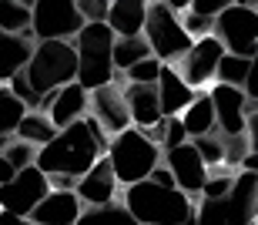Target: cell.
<instances>
[{
	"instance_id": "1",
	"label": "cell",
	"mask_w": 258,
	"mask_h": 225,
	"mask_svg": "<svg viewBox=\"0 0 258 225\" xmlns=\"http://www.w3.org/2000/svg\"><path fill=\"white\" fill-rule=\"evenodd\" d=\"M107 145H111V138L104 135V128L87 115L84 121H77V125L57 131V138L37 151V161H34V165L47 178L67 175V178H77V182H81V178L107 155Z\"/></svg>"
},
{
	"instance_id": "2",
	"label": "cell",
	"mask_w": 258,
	"mask_h": 225,
	"mask_svg": "<svg viewBox=\"0 0 258 225\" xmlns=\"http://www.w3.org/2000/svg\"><path fill=\"white\" fill-rule=\"evenodd\" d=\"M124 208L138 225H181L195 215V198L178 188H161L154 182H138L121 195Z\"/></svg>"
},
{
	"instance_id": "3",
	"label": "cell",
	"mask_w": 258,
	"mask_h": 225,
	"mask_svg": "<svg viewBox=\"0 0 258 225\" xmlns=\"http://www.w3.org/2000/svg\"><path fill=\"white\" fill-rule=\"evenodd\" d=\"M114 30L107 24H84L81 34L74 37L77 50V84L94 94L97 88H104L111 81H117L114 71Z\"/></svg>"
},
{
	"instance_id": "4",
	"label": "cell",
	"mask_w": 258,
	"mask_h": 225,
	"mask_svg": "<svg viewBox=\"0 0 258 225\" xmlns=\"http://www.w3.org/2000/svg\"><path fill=\"white\" fill-rule=\"evenodd\" d=\"M24 81L37 98H47L54 91L67 88L77 81V50L71 40H40L34 44L27 68H24Z\"/></svg>"
},
{
	"instance_id": "5",
	"label": "cell",
	"mask_w": 258,
	"mask_h": 225,
	"mask_svg": "<svg viewBox=\"0 0 258 225\" xmlns=\"http://www.w3.org/2000/svg\"><path fill=\"white\" fill-rule=\"evenodd\" d=\"M107 161L114 168V178L121 188H131L138 182H148L151 172L164 161V151L144 135L141 128H127L107 145Z\"/></svg>"
},
{
	"instance_id": "6",
	"label": "cell",
	"mask_w": 258,
	"mask_h": 225,
	"mask_svg": "<svg viewBox=\"0 0 258 225\" xmlns=\"http://www.w3.org/2000/svg\"><path fill=\"white\" fill-rule=\"evenodd\" d=\"M198 225H251L258 222V178L248 172L235 175V185L225 198H198Z\"/></svg>"
},
{
	"instance_id": "7",
	"label": "cell",
	"mask_w": 258,
	"mask_h": 225,
	"mask_svg": "<svg viewBox=\"0 0 258 225\" xmlns=\"http://www.w3.org/2000/svg\"><path fill=\"white\" fill-rule=\"evenodd\" d=\"M144 40H148V47L151 54L161 64H178V61L191 50L195 40L188 37V30H184L181 17L174 14L164 0H154L148 4V20H144Z\"/></svg>"
},
{
	"instance_id": "8",
	"label": "cell",
	"mask_w": 258,
	"mask_h": 225,
	"mask_svg": "<svg viewBox=\"0 0 258 225\" xmlns=\"http://www.w3.org/2000/svg\"><path fill=\"white\" fill-rule=\"evenodd\" d=\"M211 37L221 40L225 54L251 61L258 54V4H228L215 20Z\"/></svg>"
},
{
	"instance_id": "9",
	"label": "cell",
	"mask_w": 258,
	"mask_h": 225,
	"mask_svg": "<svg viewBox=\"0 0 258 225\" xmlns=\"http://www.w3.org/2000/svg\"><path fill=\"white\" fill-rule=\"evenodd\" d=\"M84 17L77 14V0H34V40H71L81 34Z\"/></svg>"
},
{
	"instance_id": "10",
	"label": "cell",
	"mask_w": 258,
	"mask_h": 225,
	"mask_svg": "<svg viewBox=\"0 0 258 225\" xmlns=\"http://www.w3.org/2000/svg\"><path fill=\"white\" fill-rule=\"evenodd\" d=\"M47 195H50V178L37 165H30L24 172H17L7 185H0V212L17 215V218H30L34 208Z\"/></svg>"
},
{
	"instance_id": "11",
	"label": "cell",
	"mask_w": 258,
	"mask_h": 225,
	"mask_svg": "<svg viewBox=\"0 0 258 225\" xmlns=\"http://www.w3.org/2000/svg\"><path fill=\"white\" fill-rule=\"evenodd\" d=\"M124 88H127V81L117 74V81H111V84H104V88H97L91 94V118L104 128L107 138H117L121 131L131 128V111H127Z\"/></svg>"
},
{
	"instance_id": "12",
	"label": "cell",
	"mask_w": 258,
	"mask_h": 225,
	"mask_svg": "<svg viewBox=\"0 0 258 225\" xmlns=\"http://www.w3.org/2000/svg\"><path fill=\"white\" fill-rule=\"evenodd\" d=\"M221 58H225L221 40L218 37H201V40H195L191 50L174 64V71L181 74V81L191 91H198V88H205L208 81H215V71H218Z\"/></svg>"
},
{
	"instance_id": "13",
	"label": "cell",
	"mask_w": 258,
	"mask_h": 225,
	"mask_svg": "<svg viewBox=\"0 0 258 225\" xmlns=\"http://www.w3.org/2000/svg\"><path fill=\"white\" fill-rule=\"evenodd\" d=\"M211 104H215V121H218V131L221 135H245V125H248V111H251V101L241 88H228V84H215L208 91Z\"/></svg>"
},
{
	"instance_id": "14",
	"label": "cell",
	"mask_w": 258,
	"mask_h": 225,
	"mask_svg": "<svg viewBox=\"0 0 258 225\" xmlns=\"http://www.w3.org/2000/svg\"><path fill=\"white\" fill-rule=\"evenodd\" d=\"M164 165H168V172H171L174 188H178V192H184L188 198H198L201 192H205L208 165L201 161V155L195 151L191 141L181 145V148H174V151H164Z\"/></svg>"
},
{
	"instance_id": "15",
	"label": "cell",
	"mask_w": 258,
	"mask_h": 225,
	"mask_svg": "<svg viewBox=\"0 0 258 225\" xmlns=\"http://www.w3.org/2000/svg\"><path fill=\"white\" fill-rule=\"evenodd\" d=\"M40 111L50 118V125L57 128V131H64V128L77 125V121H84V118L91 115V94L74 81V84H67V88L47 94L44 104H40Z\"/></svg>"
},
{
	"instance_id": "16",
	"label": "cell",
	"mask_w": 258,
	"mask_h": 225,
	"mask_svg": "<svg viewBox=\"0 0 258 225\" xmlns=\"http://www.w3.org/2000/svg\"><path fill=\"white\" fill-rule=\"evenodd\" d=\"M117 192H121V185H117L114 168H111L107 158H101V161H97V165L91 168V172L77 182V188H74V195L81 198V205H84V208L111 205V202H117Z\"/></svg>"
},
{
	"instance_id": "17",
	"label": "cell",
	"mask_w": 258,
	"mask_h": 225,
	"mask_svg": "<svg viewBox=\"0 0 258 225\" xmlns=\"http://www.w3.org/2000/svg\"><path fill=\"white\" fill-rule=\"evenodd\" d=\"M158 101H161V115L164 118H181L184 108L198 98V91H191L181 81V74L171 68V64H161V74H158Z\"/></svg>"
},
{
	"instance_id": "18",
	"label": "cell",
	"mask_w": 258,
	"mask_h": 225,
	"mask_svg": "<svg viewBox=\"0 0 258 225\" xmlns=\"http://www.w3.org/2000/svg\"><path fill=\"white\" fill-rule=\"evenodd\" d=\"M84 205H81V198L74 192H57V188H50V195L34 208V215L30 222L34 225H77Z\"/></svg>"
},
{
	"instance_id": "19",
	"label": "cell",
	"mask_w": 258,
	"mask_h": 225,
	"mask_svg": "<svg viewBox=\"0 0 258 225\" xmlns=\"http://www.w3.org/2000/svg\"><path fill=\"white\" fill-rule=\"evenodd\" d=\"M124 98H127V111H131V128H148L161 125L164 115H161V101H158V88H148V84H127L124 88Z\"/></svg>"
},
{
	"instance_id": "20",
	"label": "cell",
	"mask_w": 258,
	"mask_h": 225,
	"mask_svg": "<svg viewBox=\"0 0 258 225\" xmlns=\"http://www.w3.org/2000/svg\"><path fill=\"white\" fill-rule=\"evenodd\" d=\"M34 44H37L34 37H20V34H4L0 30V88H7L10 81L27 68Z\"/></svg>"
},
{
	"instance_id": "21",
	"label": "cell",
	"mask_w": 258,
	"mask_h": 225,
	"mask_svg": "<svg viewBox=\"0 0 258 225\" xmlns=\"http://www.w3.org/2000/svg\"><path fill=\"white\" fill-rule=\"evenodd\" d=\"M148 20V0H114L107 10V27L114 37H141Z\"/></svg>"
},
{
	"instance_id": "22",
	"label": "cell",
	"mask_w": 258,
	"mask_h": 225,
	"mask_svg": "<svg viewBox=\"0 0 258 225\" xmlns=\"http://www.w3.org/2000/svg\"><path fill=\"white\" fill-rule=\"evenodd\" d=\"M181 125H184V131H188V141L205 138V135H211V131H218V121H215V104H211L208 94H198V98L184 108Z\"/></svg>"
},
{
	"instance_id": "23",
	"label": "cell",
	"mask_w": 258,
	"mask_h": 225,
	"mask_svg": "<svg viewBox=\"0 0 258 225\" xmlns=\"http://www.w3.org/2000/svg\"><path fill=\"white\" fill-rule=\"evenodd\" d=\"M30 24H34V4L30 0H0V30L4 34L34 37Z\"/></svg>"
},
{
	"instance_id": "24",
	"label": "cell",
	"mask_w": 258,
	"mask_h": 225,
	"mask_svg": "<svg viewBox=\"0 0 258 225\" xmlns=\"http://www.w3.org/2000/svg\"><path fill=\"white\" fill-rule=\"evenodd\" d=\"M14 138L27 141V145H34L40 151L44 145H50V141L57 138V128L50 125V118L44 115V111H27L24 121L17 125V131H14Z\"/></svg>"
},
{
	"instance_id": "25",
	"label": "cell",
	"mask_w": 258,
	"mask_h": 225,
	"mask_svg": "<svg viewBox=\"0 0 258 225\" xmlns=\"http://www.w3.org/2000/svg\"><path fill=\"white\" fill-rule=\"evenodd\" d=\"M154 58L151 47H148V40L141 37H117L114 40V71L117 74H124V71H131L134 64H141V61Z\"/></svg>"
},
{
	"instance_id": "26",
	"label": "cell",
	"mask_w": 258,
	"mask_h": 225,
	"mask_svg": "<svg viewBox=\"0 0 258 225\" xmlns=\"http://www.w3.org/2000/svg\"><path fill=\"white\" fill-rule=\"evenodd\" d=\"M77 225H138V222L124 208V202H111V205H101V208H84Z\"/></svg>"
},
{
	"instance_id": "27",
	"label": "cell",
	"mask_w": 258,
	"mask_h": 225,
	"mask_svg": "<svg viewBox=\"0 0 258 225\" xmlns=\"http://www.w3.org/2000/svg\"><path fill=\"white\" fill-rule=\"evenodd\" d=\"M248 71H251V61L235 58V54H225L221 64H218V71H215V84H228V88H241L245 91Z\"/></svg>"
},
{
	"instance_id": "28",
	"label": "cell",
	"mask_w": 258,
	"mask_h": 225,
	"mask_svg": "<svg viewBox=\"0 0 258 225\" xmlns=\"http://www.w3.org/2000/svg\"><path fill=\"white\" fill-rule=\"evenodd\" d=\"M24 115H27V108L14 98V91L0 88V135L10 138L14 131H17V125L24 121Z\"/></svg>"
},
{
	"instance_id": "29",
	"label": "cell",
	"mask_w": 258,
	"mask_h": 225,
	"mask_svg": "<svg viewBox=\"0 0 258 225\" xmlns=\"http://www.w3.org/2000/svg\"><path fill=\"white\" fill-rule=\"evenodd\" d=\"M191 145L201 155V161L208 165V172L221 168V161H225V138H221V131H211V135H205V138H195Z\"/></svg>"
},
{
	"instance_id": "30",
	"label": "cell",
	"mask_w": 258,
	"mask_h": 225,
	"mask_svg": "<svg viewBox=\"0 0 258 225\" xmlns=\"http://www.w3.org/2000/svg\"><path fill=\"white\" fill-rule=\"evenodd\" d=\"M0 155L10 161V168H14V172H24V168H30L34 161H37V148L27 145V141H20V138H10L7 148H4Z\"/></svg>"
},
{
	"instance_id": "31",
	"label": "cell",
	"mask_w": 258,
	"mask_h": 225,
	"mask_svg": "<svg viewBox=\"0 0 258 225\" xmlns=\"http://www.w3.org/2000/svg\"><path fill=\"white\" fill-rule=\"evenodd\" d=\"M158 131H161V151H174V148L188 145V131H184L181 118H164L161 125H158Z\"/></svg>"
},
{
	"instance_id": "32",
	"label": "cell",
	"mask_w": 258,
	"mask_h": 225,
	"mask_svg": "<svg viewBox=\"0 0 258 225\" xmlns=\"http://www.w3.org/2000/svg\"><path fill=\"white\" fill-rule=\"evenodd\" d=\"M158 74H161V61L158 58H148V61H141V64H134L131 71H124L121 78L127 81V84H158Z\"/></svg>"
},
{
	"instance_id": "33",
	"label": "cell",
	"mask_w": 258,
	"mask_h": 225,
	"mask_svg": "<svg viewBox=\"0 0 258 225\" xmlns=\"http://www.w3.org/2000/svg\"><path fill=\"white\" fill-rule=\"evenodd\" d=\"M231 185H235V175L225 172V168H215V172H208V182H205L201 198H225L231 192Z\"/></svg>"
},
{
	"instance_id": "34",
	"label": "cell",
	"mask_w": 258,
	"mask_h": 225,
	"mask_svg": "<svg viewBox=\"0 0 258 225\" xmlns=\"http://www.w3.org/2000/svg\"><path fill=\"white\" fill-rule=\"evenodd\" d=\"M225 138V161H221V168H241V161H245V155H248V138L245 135H221Z\"/></svg>"
},
{
	"instance_id": "35",
	"label": "cell",
	"mask_w": 258,
	"mask_h": 225,
	"mask_svg": "<svg viewBox=\"0 0 258 225\" xmlns=\"http://www.w3.org/2000/svg\"><path fill=\"white\" fill-rule=\"evenodd\" d=\"M107 10L111 0H77V14L84 17V24H107Z\"/></svg>"
},
{
	"instance_id": "36",
	"label": "cell",
	"mask_w": 258,
	"mask_h": 225,
	"mask_svg": "<svg viewBox=\"0 0 258 225\" xmlns=\"http://www.w3.org/2000/svg\"><path fill=\"white\" fill-rule=\"evenodd\" d=\"M228 7V0H191V14H198V17H208V20H218V14Z\"/></svg>"
},
{
	"instance_id": "37",
	"label": "cell",
	"mask_w": 258,
	"mask_h": 225,
	"mask_svg": "<svg viewBox=\"0 0 258 225\" xmlns=\"http://www.w3.org/2000/svg\"><path fill=\"white\" fill-rule=\"evenodd\" d=\"M245 138H248V151L258 155V111H248V125H245Z\"/></svg>"
},
{
	"instance_id": "38",
	"label": "cell",
	"mask_w": 258,
	"mask_h": 225,
	"mask_svg": "<svg viewBox=\"0 0 258 225\" xmlns=\"http://www.w3.org/2000/svg\"><path fill=\"white\" fill-rule=\"evenodd\" d=\"M245 94H248L251 104H258V54L251 58V71H248V81H245Z\"/></svg>"
},
{
	"instance_id": "39",
	"label": "cell",
	"mask_w": 258,
	"mask_h": 225,
	"mask_svg": "<svg viewBox=\"0 0 258 225\" xmlns=\"http://www.w3.org/2000/svg\"><path fill=\"white\" fill-rule=\"evenodd\" d=\"M148 182H154V185H161V188H174V178H171V172H168V165H158L151 172V178H148Z\"/></svg>"
},
{
	"instance_id": "40",
	"label": "cell",
	"mask_w": 258,
	"mask_h": 225,
	"mask_svg": "<svg viewBox=\"0 0 258 225\" xmlns=\"http://www.w3.org/2000/svg\"><path fill=\"white\" fill-rule=\"evenodd\" d=\"M238 172H248V175H255V178H258V155H251V151H248V155H245V161H241V168H238Z\"/></svg>"
},
{
	"instance_id": "41",
	"label": "cell",
	"mask_w": 258,
	"mask_h": 225,
	"mask_svg": "<svg viewBox=\"0 0 258 225\" xmlns=\"http://www.w3.org/2000/svg\"><path fill=\"white\" fill-rule=\"evenodd\" d=\"M14 175H17V172L10 168V161H7V158L0 155V185H7V182H10V178H14Z\"/></svg>"
},
{
	"instance_id": "42",
	"label": "cell",
	"mask_w": 258,
	"mask_h": 225,
	"mask_svg": "<svg viewBox=\"0 0 258 225\" xmlns=\"http://www.w3.org/2000/svg\"><path fill=\"white\" fill-rule=\"evenodd\" d=\"M0 225H34L30 218H17V215H7V212H0Z\"/></svg>"
},
{
	"instance_id": "43",
	"label": "cell",
	"mask_w": 258,
	"mask_h": 225,
	"mask_svg": "<svg viewBox=\"0 0 258 225\" xmlns=\"http://www.w3.org/2000/svg\"><path fill=\"white\" fill-rule=\"evenodd\" d=\"M181 225H198V218H195V215H191V218H188V222H181Z\"/></svg>"
},
{
	"instance_id": "44",
	"label": "cell",
	"mask_w": 258,
	"mask_h": 225,
	"mask_svg": "<svg viewBox=\"0 0 258 225\" xmlns=\"http://www.w3.org/2000/svg\"><path fill=\"white\" fill-rule=\"evenodd\" d=\"M251 108H255V111H258V104H251Z\"/></svg>"
},
{
	"instance_id": "45",
	"label": "cell",
	"mask_w": 258,
	"mask_h": 225,
	"mask_svg": "<svg viewBox=\"0 0 258 225\" xmlns=\"http://www.w3.org/2000/svg\"><path fill=\"white\" fill-rule=\"evenodd\" d=\"M251 225H258V222H251Z\"/></svg>"
}]
</instances>
